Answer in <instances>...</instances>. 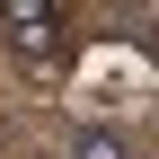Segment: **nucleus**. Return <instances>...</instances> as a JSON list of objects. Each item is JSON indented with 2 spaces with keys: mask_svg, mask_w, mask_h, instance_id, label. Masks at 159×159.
<instances>
[{
  "mask_svg": "<svg viewBox=\"0 0 159 159\" xmlns=\"http://www.w3.org/2000/svg\"><path fill=\"white\" fill-rule=\"evenodd\" d=\"M0 35H9L18 62H44L53 35H62V18H53V0H0Z\"/></svg>",
  "mask_w": 159,
  "mask_h": 159,
  "instance_id": "nucleus-1",
  "label": "nucleus"
},
{
  "mask_svg": "<svg viewBox=\"0 0 159 159\" xmlns=\"http://www.w3.org/2000/svg\"><path fill=\"white\" fill-rule=\"evenodd\" d=\"M71 159H133V142H124L115 124H80V133H71Z\"/></svg>",
  "mask_w": 159,
  "mask_h": 159,
  "instance_id": "nucleus-2",
  "label": "nucleus"
},
{
  "mask_svg": "<svg viewBox=\"0 0 159 159\" xmlns=\"http://www.w3.org/2000/svg\"><path fill=\"white\" fill-rule=\"evenodd\" d=\"M150 62H159V18H150Z\"/></svg>",
  "mask_w": 159,
  "mask_h": 159,
  "instance_id": "nucleus-3",
  "label": "nucleus"
}]
</instances>
